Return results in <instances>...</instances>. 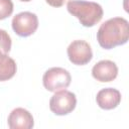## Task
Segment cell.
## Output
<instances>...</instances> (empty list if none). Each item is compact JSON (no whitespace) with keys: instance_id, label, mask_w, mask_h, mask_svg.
<instances>
[{"instance_id":"8fae6325","label":"cell","mask_w":129,"mask_h":129,"mask_svg":"<svg viewBox=\"0 0 129 129\" xmlns=\"http://www.w3.org/2000/svg\"><path fill=\"white\" fill-rule=\"evenodd\" d=\"M13 12V2L11 0H0V20L9 17Z\"/></svg>"},{"instance_id":"4fadbf2b","label":"cell","mask_w":129,"mask_h":129,"mask_svg":"<svg viewBox=\"0 0 129 129\" xmlns=\"http://www.w3.org/2000/svg\"><path fill=\"white\" fill-rule=\"evenodd\" d=\"M46 3H48L52 7H60L62 6L68 0H45Z\"/></svg>"},{"instance_id":"3957f363","label":"cell","mask_w":129,"mask_h":129,"mask_svg":"<svg viewBox=\"0 0 129 129\" xmlns=\"http://www.w3.org/2000/svg\"><path fill=\"white\" fill-rule=\"evenodd\" d=\"M71 81L72 77L70 73L59 67L48 69L42 77L43 86L49 92H56L68 88L71 84Z\"/></svg>"},{"instance_id":"30bf717a","label":"cell","mask_w":129,"mask_h":129,"mask_svg":"<svg viewBox=\"0 0 129 129\" xmlns=\"http://www.w3.org/2000/svg\"><path fill=\"white\" fill-rule=\"evenodd\" d=\"M16 70L15 60L0 49V82L11 79L15 75Z\"/></svg>"},{"instance_id":"8992f818","label":"cell","mask_w":129,"mask_h":129,"mask_svg":"<svg viewBox=\"0 0 129 129\" xmlns=\"http://www.w3.org/2000/svg\"><path fill=\"white\" fill-rule=\"evenodd\" d=\"M70 60L77 66L87 64L93 57V51L90 44L81 39L74 40L70 43L67 49Z\"/></svg>"},{"instance_id":"9c48e42d","label":"cell","mask_w":129,"mask_h":129,"mask_svg":"<svg viewBox=\"0 0 129 129\" xmlns=\"http://www.w3.org/2000/svg\"><path fill=\"white\" fill-rule=\"evenodd\" d=\"M97 104L104 110H112L121 102V93L114 88H105L98 92L96 97Z\"/></svg>"},{"instance_id":"277c9868","label":"cell","mask_w":129,"mask_h":129,"mask_svg":"<svg viewBox=\"0 0 129 129\" xmlns=\"http://www.w3.org/2000/svg\"><path fill=\"white\" fill-rule=\"evenodd\" d=\"M77 105L76 95L68 90L56 91L49 100V108L55 115L62 116L71 113Z\"/></svg>"},{"instance_id":"5bb4252c","label":"cell","mask_w":129,"mask_h":129,"mask_svg":"<svg viewBox=\"0 0 129 129\" xmlns=\"http://www.w3.org/2000/svg\"><path fill=\"white\" fill-rule=\"evenodd\" d=\"M20 1H22V2H29V1H31V0H20Z\"/></svg>"},{"instance_id":"7c38bea8","label":"cell","mask_w":129,"mask_h":129,"mask_svg":"<svg viewBox=\"0 0 129 129\" xmlns=\"http://www.w3.org/2000/svg\"><path fill=\"white\" fill-rule=\"evenodd\" d=\"M0 49L4 53H8L11 49V38L8 32L4 29H0Z\"/></svg>"},{"instance_id":"5b68a950","label":"cell","mask_w":129,"mask_h":129,"mask_svg":"<svg viewBox=\"0 0 129 129\" xmlns=\"http://www.w3.org/2000/svg\"><path fill=\"white\" fill-rule=\"evenodd\" d=\"M38 27V18L32 12H20L12 19V28L14 32L22 37L33 34Z\"/></svg>"},{"instance_id":"52a82bcc","label":"cell","mask_w":129,"mask_h":129,"mask_svg":"<svg viewBox=\"0 0 129 129\" xmlns=\"http://www.w3.org/2000/svg\"><path fill=\"white\" fill-rule=\"evenodd\" d=\"M92 75L99 82H112L116 79L118 75V68L114 61L109 59H103L93 67Z\"/></svg>"},{"instance_id":"7a4b0ae2","label":"cell","mask_w":129,"mask_h":129,"mask_svg":"<svg viewBox=\"0 0 129 129\" xmlns=\"http://www.w3.org/2000/svg\"><path fill=\"white\" fill-rule=\"evenodd\" d=\"M68 11L79 19L85 27H92L101 21L103 8L100 4L92 1L70 0L67 4Z\"/></svg>"},{"instance_id":"ba28073f","label":"cell","mask_w":129,"mask_h":129,"mask_svg":"<svg viewBox=\"0 0 129 129\" xmlns=\"http://www.w3.org/2000/svg\"><path fill=\"white\" fill-rule=\"evenodd\" d=\"M33 125L31 113L24 108H16L8 116V126L11 129H30Z\"/></svg>"},{"instance_id":"6da1fadb","label":"cell","mask_w":129,"mask_h":129,"mask_svg":"<svg viewBox=\"0 0 129 129\" xmlns=\"http://www.w3.org/2000/svg\"><path fill=\"white\" fill-rule=\"evenodd\" d=\"M129 24L123 17H114L105 21L98 29L97 39L105 49H111L128 41Z\"/></svg>"}]
</instances>
